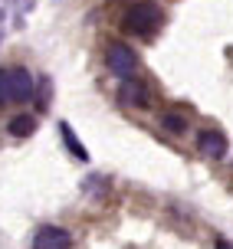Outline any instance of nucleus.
<instances>
[{
  "label": "nucleus",
  "instance_id": "obj_8",
  "mask_svg": "<svg viewBox=\"0 0 233 249\" xmlns=\"http://www.w3.org/2000/svg\"><path fill=\"white\" fill-rule=\"evenodd\" d=\"M7 131H10L13 138H30L37 131V118H33V115H20V118H13V122L7 124Z\"/></svg>",
  "mask_w": 233,
  "mask_h": 249
},
{
  "label": "nucleus",
  "instance_id": "obj_2",
  "mask_svg": "<svg viewBox=\"0 0 233 249\" xmlns=\"http://www.w3.org/2000/svg\"><path fill=\"white\" fill-rule=\"evenodd\" d=\"M161 23V10L155 3H132L128 13H125V26L138 33V36H151Z\"/></svg>",
  "mask_w": 233,
  "mask_h": 249
},
{
  "label": "nucleus",
  "instance_id": "obj_11",
  "mask_svg": "<svg viewBox=\"0 0 233 249\" xmlns=\"http://www.w3.org/2000/svg\"><path fill=\"white\" fill-rule=\"evenodd\" d=\"M217 249H233V243H227V239H217Z\"/></svg>",
  "mask_w": 233,
  "mask_h": 249
},
{
  "label": "nucleus",
  "instance_id": "obj_7",
  "mask_svg": "<svg viewBox=\"0 0 233 249\" xmlns=\"http://www.w3.org/2000/svg\"><path fill=\"white\" fill-rule=\"evenodd\" d=\"M59 135H62V141H66V148H69V151H73V154H76V158H79V161L86 164V161H89V151L82 148V141L76 138V131H73V128H69V124H66V122L59 124Z\"/></svg>",
  "mask_w": 233,
  "mask_h": 249
},
{
  "label": "nucleus",
  "instance_id": "obj_10",
  "mask_svg": "<svg viewBox=\"0 0 233 249\" xmlns=\"http://www.w3.org/2000/svg\"><path fill=\"white\" fill-rule=\"evenodd\" d=\"M49 95H53V92H49V79H43V82H39V108L49 105Z\"/></svg>",
  "mask_w": 233,
  "mask_h": 249
},
{
  "label": "nucleus",
  "instance_id": "obj_6",
  "mask_svg": "<svg viewBox=\"0 0 233 249\" xmlns=\"http://www.w3.org/2000/svg\"><path fill=\"white\" fill-rule=\"evenodd\" d=\"M122 102H125V105H135V108H145V105H148V89L141 86V82L125 79V86H122Z\"/></svg>",
  "mask_w": 233,
  "mask_h": 249
},
{
  "label": "nucleus",
  "instance_id": "obj_1",
  "mask_svg": "<svg viewBox=\"0 0 233 249\" xmlns=\"http://www.w3.org/2000/svg\"><path fill=\"white\" fill-rule=\"evenodd\" d=\"M33 79L23 66H10V69H0V105H17V102H30L33 99Z\"/></svg>",
  "mask_w": 233,
  "mask_h": 249
},
{
  "label": "nucleus",
  "instance_id": "obj_9",
  "mask_svg": "<svg viewBox=\"0 0 233 249\" xmlns=\"http://www.w3.org/2000/svg\"><path fill=\"white\" fill-rule=\"evenodd\" d=\"M161 122H164V128H168V131H174V135H181V131L187 128V122H184V118H181L177 112H168L164 118H161Z\"/></svg>",
  "mask_w": 233,
  "mask_h": 249
},
{
  "label": "nucleus",
  "instance_id": "obj_3",
  "mask_svg": "<svg viewBox=\"0 0 233 249\" xmlns=\"http://www.w3.org/2000/svg\"><path fill=\"white\" fill-rule=\"evenodd\" d=\"M105 62H109V72L118 75V79H132V72L138 69L135 53L128 50L125 43H112L109 50H105Z\"/></svg>",
  "mask_w": 233,
  "mask_h": 249
},
{
  "label": "nucleus",
  "instance_id": "obj_5",
  "mask_svg": "<svg viewBox=\"0 0 233 249\" xmlns=\"http://www.w3.org/2000/svg\"><path fill=\"white\" fill-rule=\"evenodd\" d=\"M200 151L207 154L210 161H220L223 154H227V138L220 131H204L200 135Z\"/></svg>",
  "mask_w": 233,
  "mask_h": 249
},
{
  "label": "nucleus",
  "instance_id": "obj_4",
  "mask_svg": "<svg viewBox=\"0 0 233 249\" xmlns=\"http://www.w3.org/2000/svg\"><path fill=\"white\" fill-rule=\"evenodd\" d=\"M69 246H73V236L59 226H43L33 236V249H69Z\"/></svg>",
  "mask_w": 233,
  "mask_h": 249
}]
</instances>
